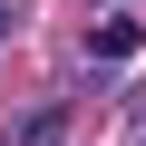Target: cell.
<instances>
[{"label":"cell","instance_id":"cell-1","mask_svg":"<svg viewBox=\"0 0 146 146\" xmlns=\"http://www.w3.org/2000/svg\"><path fill=\"white\" fill-rule=\"evenodd\" d=\"M136 49H146V20H136V10H107V20L88 29V68H107V78H117Z\"/></svg>","mask_w":146,"mask_h":146},{"label":"cell","instance_id":"cell-2","mask_svg":"<svg viewBox=\"0 0 146 146\" xmlns=\"http://www.w3.org/2000/svg\"><path fill=\"white\" fill-rule=\"evenodd\" d=\"M0 29H10V10H0Z\"/></svg>","mask_w":146,"mask_h":146}]
</instances>
